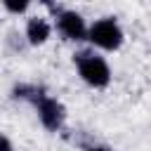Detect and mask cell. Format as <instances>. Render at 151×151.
Masks as SVG:
<instances>
[{
    "mask_svg": "<svg viewBox=\"0 0 151 151\" xmlns=\"http://www.w3.org/2000/svg\"><path fill=\"white\" fill-rule=\"evenodd\" d=\"M76 66H78L80 78H83L87 85H92V87H104V85H109V80H111V68H109V64H106L101 57H97L94 52H78V54H76Z\"/></svg>",
    "mask_w": 151,
    "mask_h": 151,
    "instance_id": "6da1fadb",
    "label": "cell"
},
{
    "mask_svg": "<svg viewBox=\"0 0 151 151\" xmlns=\"http://www.w3.org/2000/svg\"><path fill=\"white\" fill-rule=\"evenodd\" d=\"M87 38L101 50H118L123 45V28L118 26L116 19L104 17V19H97L87 28Z\"/></svg>",
    "mask_w": 151,
    "mask_h": 151,
    "instance_id": "7a4b0ae2",
    "label": "cell"
},
{
    "mask_svg": "<svg viewBox=\"0 0 151 151\" xmlns=\"http://www.w3.org/2000/svg\"><path fill=\"white\" fill-rule=\"evenodd\" d=\"M35 109H38L40 123H42L47 130H52V132H57V130L64 125V120H66V109H64L57 99H52V97H47V94H40V97L35 99Z\"/></svg>",
    "mask_w": 151,
    "mask_h": 151,
    "instance_id": "3957f363",
    "label": "cell"
},
{
    "mask_svg": "<svg viewBox=\"0 0 151 151\" xmlns=\"http://www.w3.org/2000/svg\"><path fill=\"white\" fill-rule=\"evenodd\" d=\"M57 28L66 40H85L87 38L85 19L78 12H71V9H64V12L57 14Z\"/></svg>",
    "mask_w": 151,
    "mask_h": 151,
    "instance_id": "277c9868",
    "label": "cell"
},
{
    "mask_svg": "<svg viewBox=\"0 0 151 151\" xmlns=\"http://www.w3.org/2000/svg\"><path fill=\"white\" fill-rule=\"evenodd\" d=\"M50 33H52V26L45 19H40V17L28 19V24H26V38H28L31 45H42L50 38Z\"/></svg>",
    "mask_w": 151,
    "mask_h": 151,
    "instance_id": "5b68a950",
    "label": "cell"
},
{
    "mask_svg": "<svg viewBox=\"0 0 151 151\" xmlns=\"http://www.w3.org/2000/svg\"><path fill=\"white\" fill-rule=\"evenodd\" d=\"M2 5H5V9H7V12H14V14L26 12V7H28V2H12V0H5Z\"/></svg>",
    "mask_w": 151,
    "mask_h": 151,
    "instance_id": "8992f818",
    "label": "cell"
},
{
    "mask_svg": "<svg viewBox=\"0 0 151 151\" xmlns=\"http://www.w3.org/2000/svg\"><path fill=\"white\" fill-rule=\"evenodd\" d=\"M0 151H14V146H12V142L5 137V134H0Z\"/></svg>",
    "mask_w": 151,
    "mask_h": 151,
    "instance_id": "52a82bcc",
    "label": "cell"
},
{
    "mask_svg": "<svg viewBox=\"0 0 151 151\" xmlns=\"http://www.w3.org/2000/svg\"><path fill=\"white\" fill-rule=\"evenodd\" d=\"M85 151H113V149H109V146H97V144H90V146H85Z\"/></svg>",
    "mask_w": 151,
    "mask_h": 151,
    "instance_id": "ba28073f",
    "label": "cell"
}]
</instances>
